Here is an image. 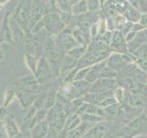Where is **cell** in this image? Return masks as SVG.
<instances>
[{"instance_id": "cell-1", "label": "cell", "mask_w": 147, "mask_h": 138, "mask_svg": "<svg viewBox=\"0 0 147 138\" xmlns=\"http://www.w3.org/2000/svg\"><path fill=\"white\" fill-rule=\"evenodd\" d=\"M42 22L43 29L51 32V33H58V32L62 31L65 27L57 11H53L51 13L45 14L42 18Z\"/></svg>"}, {"instance_id": "cell-2", "label": "cell", "mask_w": 147, "mask_h": 138, "mask_svg": "<svg viewBox=\"0 0 147 138\" xmlns=\"http://www.w3.org/2000/svg\"><path fill=\"white\" fill-rule=\"evenodd\" d=\"M131 63H133L130 55L127 53H121L114 52L109 54L107 59V66L114 71H121Z\"/></svg>"}, {"instance_id": "cell-3", "label": "cell", "mask_w": 147, "mask_h": 138, "mask_svg": "<svg viewBox=\"0 0 147 138\" xmlns=\"http://www.w3.org/2000/svg\"><path fill=\"white\" fill-rule=\"evenodd\" d=\"M31 8L32 1H30V0H26V1L20 3L17 7L14 20L18 22V24L20 27L29 26V20L31 14Z\"/></svg>"}, {"instance_id": "cell-4", "label": "cell", "mask_w": 147, "mask_h": 138, "mask_svg": "<svg viewBox=\"0 0 147 138\" xmlns=\"http://www.w3.org/2000/svg\"><path fill=\"white\" fill-rule=\"evenodd\" d=\"M118 85V81L114 78H100L95 83L93 90L98 93H104L112 90Z\"/></svg>"}, {"instance_id": "cell-5", "label": "cell", "mask_w": 147, "mask_h": 138, "mask_svg": "<svg viewBox=\"0 0 147 138\" xmlns=\"http://www.w3.org/2000/svg\"><path fill=\"white\" fill-rule=\"evenodd\" d=\"M123 17L126 18V20L134 24V23H138L140 21V18L142 16V13L136 9L135 7H133L132 6H131L129 4V6L127 7V8L125 9V11L123 12Z\"/></svg>"}, {"instance_id": "cell-6", "label": "cell", "mask_w": 147, "mask_h": 138, "mask_svg": "<svg viewBox=\"0 0 147 138\" xmlns=\"http://www.w3.org/2000/svg\"><path fill=\"white\" fill-rule=\"evenodd\" d=\"M118 83H119V85H121L119 87H122L123 89H127L131 93L137 94L138 91L140 90V89L138 87L139 83H137L132 77H124Z\"/></svg>"}, {"instance_id": "cell-7", "label": "cell", "mask_w": 147, "mask_h": 138, "mask_svg": "<svg viewBox=\"0 0 147 138\" xmlns=\"http://www.w3.org/2000/svg\"><path fill=\"white\" fill-rule=\"evenodd\" d=\"M87 12H88V6H87L86 0H80L79 2L72 5L71 14L73 16H80Z\"/></svg>"}, {"instance_id": "cell-8", "label": "cell", "mask_w": 147, "mask_h": 138, "mask_svg": "<svg viewBox=\"0 0 147 138\" xmlns=\"http://www.w3.org/2000/svg\"><path fill=\"white\" fill-rule=\"evenodd\" d=\"M128 126L131 129H132L134 132L142 130V128L147 126V116L144 114L140 115L139 117H137L132 122H131V123H129Z\"/></svg>"}, {"instance_id": "cell-9", "label": "cell", "mask_w": 147, "mask_h": 138, "mask_svg": "<svg viewBox=\"0 0 147 138\" xmlns=\"http://www.w3.org/2000/svg\"><path fill=\"white\" fill-rule=\"evenodd\" d=\"M9 16H10V13L7 12L6 15L4 17V21H3V24H2V28H1V39H5V40H7L9 39V37L11 38V26L9 25ZM10 40V39H9Z\"/></svg>"}, {"instance_id": "cell-10", "label": "cell", "mask_w": 147, "mask_h": 138, "mask_svg": "<svg viewBox=\"0 0 147 138\" xmlns=\"http://www.w3.org/2000/svg\"><path fill=\"white\" fill-rule=\"evenodd\" d=\"M128 3L142 14H147V0H129Z\"/></svg>"}, {"instance_id": "cell-11", "label": "cell", "mask_w": 147, "mask_h": 138, "mask_svg": "<svg viewBox=\"0 0 147 138\" xmlns=\"http://www.w3.org/2000/svg\"><path fill=\"white\" fill-rule=\"evenodd\" d=\"M56 7L57 10L71 13V0H56Z\"/></svg>"}, {"instance_id": "cell-12", "label": "cell", "mask_w": 147, "mask_h": 138, "mask_svg": "<svg viewBox=\"0 0 147 138\" xmlns=\"http://www.w3.org/2000/svg\"><path fill=\"white\" fill-rule=\"evenodd\" d=\"M127 103L130 105L131 107L137 108V107H140V106L142 105V101L137 94L130 93V95H129L127 98Z\"/></svg>"}, {"instance_id": "cell-13", "label": "cell", "mask_w": 147, "mask_h": 138, "mask_svg": "<svg viewBox=\"0 0 147 138\" xmlns=\"http://www.w3.org/2000/svg\"><path fill=\"white\" fill-rule=\"evenodd\" d=\"M86 3L89 12H98L102 9V5L99 0H86Z\"/></svg>"}, {"instance_id": "cell-14", "label": "cell", "mask_w": 147, "mask_h": 138, "mask_svg": "<svg viewBox=\"0 0 147 138\" xmlns=\"http://www.w3.org/2000/svg\"><path fill=\"white\" fill-rule=\"evenodd\" d=\"M130 56H131V58L132 60V62H134L142 71L145 72V73L147 72V61H146V60L142 59L141 57H138V56H136V55L132 54V53L130 54Z\"/></svg>"}, {"instance_id": "cell-15", "label": "cell", "mask_w": 147, "mask_h": 138, "mask_svg": "<svg viewBox=\"0 0 147 138\" xmlns=\"http://www.w3.org/2000/svg\"><path fill=\"white\" fill-rule=\"evenodd\" d=\"M132 54H134L136 56L141 57L147 61V44L145 43L142 44L134 53H132Z\"/></svg>"}, {"instance_id": "cell-16", "label": "cell", "mask_w": 147, "mask_h": 138, "mask_svg": "<svg viewBox=\"0 0 147 138\" xmlns=\"http://www.w3.org/2000/svg\"><path fill=\"white\" fill-rule=\"evenodd\" d=\"M117 76H118L117 72L108 66H106L100 74V77L103 78H115Z\"/></svg>"}, {"instance_id": "cell-17", "label": "cell", "mask_w": 147, "mask_h": 138, "mask_svg": "<svg viewBox=\"0 0 147 138\" xmlns=\"http://www.w3.org/2000/svg\"><path fill=\"white\" fill-rule=\"evenodd\" d=\"M118 110H119L118 105L116 103H114V104L108 106V107H106V109H104V112L107 115H109V116L115 117V116H117Z\"/></svg>"}, {"instance_id": "cell-18", "label": "cell", "mask_w": 147, "mask_h": 138, "mask_svg": "<svg viewBox=\"0 0 147 138\" xmlns=\"http://www.w3.org/2000/svg\"><path fill=\"white\" fill-rule=\"evenodd\" d=\"M134 133H135V132L133 131L132 129H131L129 126H127V127L122 128L121 130L117 133V135L122 136L124 138H128V137H131Z\"/></svg>"}, {"instance_id": "cell-19", "label": "cell", "mask_w": 147, "mask_h": 138, "mask_svg": "<svg viewBox=\"0 0 147 138\" xmlns=\"http://www.w3.org/2000/svg\"><path fill=\"white\" fill-rule=\"evenodd\" d=\"M115 97H116V100H118L119 102H121V101L125 99V91L122 87H119L115 90Z\"/></svg>"}, {"instance_id": "cell-20", "label": "cell", "mask_w": 147, "mask_h": 138, "mask_svg": "<svg viewBox=\"0 0 147 138\" xmlns=\"http://www.w3.org/2000/svg\"><path fill=\"white\" fill-rule=\"evenodd\" d=\"M85 52V47H78V48H75L72 49L70 52H69V54L72 55V57L74 58H80L81 55L83 54V53Z\"/></svg>"}, {"instance_id": "cell-21", "label": "cell", "mask_w": 147, "mask_h": 138, "mask_svg": "<svg viewBox=\"0 0 147 138\" xmlns=\"http://www.w3.org/2000/svg\"><path fill=\"white\" fill-rule=\"evenodd\" d=\"M137 33H138V32H136V31H134V30H131V31L129 32V33L125 36V41H126L127 44H128L129 43H131V41L135 38L136 35H137Z\"/></svg>"}, {"instance_id": "cell-22", "label": "cell", "mask_w": 147, "mask_h": 138, "mask_svg": "<svg viewBox=\"0 0 147 138\" xmlns=\"http://www.w3.org/2000/svg\"><path fill=\"white\" fill-rule=\"evenodd\" d=\"M139 23L142 26H144L145 29H147V14H142Z\"/></svg>"}, {"instance_id": "cell-23", "label": "cell", "mask_w": 147, "mask_h": 138, "mask_svg": "<svg viewBox=\"0 0 147 138\" xmlns=\"http://www.w3.org/2000/svg\"><path fill=\"white\" fill-rule=\"evenodd\" d=\"M79 1H80V0H71V4L74 5V4H76L77 2H79Z\"/></svg>"}, {"instance_id": "cell-24", "label": "cell", "mask_w": 147, "mask_h": 138, "mask_svg": "<svg viewBox=\"0 0 147 138\" xmlns=\"http://www.w3.org/2000/svg\"><path fill=\"white\" fill-rule=\"evenodd\" d=\"M99 1H100L101 5H102V7H103V5L106 3V1H107V0H99Z\"/></svg>"}, {"instance_id": "cell-25", "label": "cell", "mask_w": 147, "mask_h": 138, "mask_svg": "<svg viewBox=\"0 0 147 138\" xmlns=\"http://www.w3.org/2000/svg\"><path fill=\"white\" fill-rule=\"evenodd\" d=\"M125 1H127V2H128V1H129V0H125Z\"/></svg>"}, {"instance_id": "cell-26", "label": "cell", "mask_w": 147, "mask_h": 138, "mask_svg": "<svg viewBox=\"0 0 147 138\" xmlns=\"http://www.w3.org/2000/svg\"><path fill=\"white\" fill-rule=\"evenodd\" d=\"M144 138H147V136H145V137H144Z\"/></svg>"}]
</instances>
